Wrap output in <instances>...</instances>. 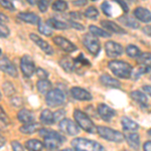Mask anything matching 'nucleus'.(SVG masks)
<instances>
[{
	"mask_svg": "<svg viewBox=\"0 0 151 151\" xmlns=\"http://www.w3.org/2000/svg\"><path fill=\"white\" fill-rule=\"evenodd\" d=\"M72 146L75 151H106L102 144L86 138H75L72 141Z\"/></svg>",
	"mask_w": 151,
	"mask_h": 151,
	"instance_id": "nucleus-1",
	"label": "nucleus"
},
{
	"mask_svg": "<svg viewBox=\"0 0 151 151\" xmlns=\"http://www.w3.org/2000/svg\"><path fill=\"white\" fill-rule=\"evenodd\" d=\"M108 68L116 77L121 79H129L133 74L132 67L128 63L122 62V60H111L108 64Z\"/></svg>",
	"mask_w": 151,
	"mask_h": 151,
	"instance_id": "nucleus-2",
	"label": "nucleus"
},
{
	"mask_svg": "<svg viewBox=\"0 0 151 151\" xmlns=\"http://www.w3.org/2000/svg\"><path fill=\"white\" fill-rule=\"evenodd\" d=\"M74 117H75L76 122H77V124L83 129V130H85L88 133H92V134L97 132V127L95 126V124L92 122L91 119H90L87 114H85L84 112H82L81 110H75Z\"/></svg>",
	"mask_w": 151,
	"mask_h": 151,
	"instance_id": "nucleus-3",
	"label": "nucleus"
},
{
	"mask_svg": "<svg viewBox=\"0 0 151 151\" xmlns=\"http://www.w3.org/2000/svg\"><path fill=\"white\" fill-rule=\"evenodd\" d=\"M97 132H98V134L102 138L112 141V142H122L124 138H125V136L121 132L114 130L112 128L106 127V126H98L97 127Z\"/></svg>",
	"mask_w": 151,
	"mask_h": 151,
	"instance_id": "nucleus-4",
	"label": "nucleus"
},
{
	"mask_svg": "<svg viewBox=\"0 0 151 151\" xmlns=\"http://www.w3.org/2000/svg\"><path fill=\"white\" fill-rule=\"evenodd\" d=\"M138 69L135 73H133L132 76H135V79H137L139 76L146 74L150 72L151 70V53L149 52H143L141 55L137 58Z\"/></svg>",
	"mask_w": 151,
	"mask_h": 151,
	"instance_id": "nucleus-5",
	"label": "nucleus"
},
{
	"mask_svg": "<svg viewBox=\"0 0 151 151\" xmlns=\"http://www.w3.org/2000/svg\"><path fill=\"white\" fill-rule=\"evenodd\" d=\"M45 102L50 107L62 106L65 102V95L62 90L52 89L45 96Z\"/></svg>",
	"mask_w": 151,
	"mask_h": 151,
	"instance_id": "nucleus-6",
	"label": "nucleus"
},
{
	"mask_svg": "<svg viewBox=\"0 0 151 151\" xmlns=\"http://www.w3.org/2000/svg\"><path fill=\"white\" fill-rule=\"evenodd\" d=\"M20 69L26 78H30L36 72L35 64L30 55H25L20 58Z\"/></svg>",
	"mask_w": 151,
	"mask_h": 151,
	"instance_id": "nucleus-7",
	"label": "nucleus"
},
{
	"mask_svg": "<svg viewBox=\"0 0 151 151\" xmlns=\"http://www.w3.org/2000/svg\"><path fill=\"white\" fill-rule=\"evenodd\" d=\"M83 42H84V45L87 47L90 53H92L93 55H97L100 52V50H101L100 42L92 33L85 35L84 37H83Z\"/></svg>",
	"mask_w": 151,
	"mask_h": 151,
	"instance_id": "nucleus-8",
	"label": "nucleus"
},
{
	"mask_svg": "<svg viewBox=\"0 0 151 151\" xmlns=\"http://www.w3.org/2000/svg\"><path fill=\"white\" fill-rule=\"evenodd\" d=\"M58 127H60V130L62 132L68 134L70 136H76L80 132L79 126L73 120H70V119H64V120H62L60 124H58Z\"/></svg>",
	"mask_w": 151,
	"mask_h": 151,
	"instance_id": "nucleus-9",
	"label": "nucleus"
},
{
	"mask_svg": "<svg viewBox=\"0 0 151 151\" xmlns=\"http://www.w3.org/2000/svg\"><path fill=\"white\" fill-rule=\"evenodd\" d=\"M105 50H106V53L109 58H113L121 55L124 52L122 45L113 40L107 41L105 43Z\"/></svg>",
	"mask_w": 151,
	"mask_h": 151,
	"instance_id": "nucleus-10",
	"label": "nucleus"
},
{
	"mask_svg": "<svg viewBox=\"0 0 151 151\" xmlns=\"http://www.w3.org/2000/svg\"><path fill=\"white\" fill-rule=\"evenodd\" d=\"M0 68H1V70L5 74L11 76L13 78L17 77V70L14 67V65L12 64L10 60H8L6 57H3L1 55V60H0Z\"/></svg>",
	"mask_w": 151,
	"mask_h": 151,
	"instance_id": "nucleus-11",
	"label": "nucleus"
},
{
	"mask_svg": "<svg viewBox=\"0 0 151 151\" xmlns=\"http://www.w3.org/2000/svg\"><path fill=\"white\" fill-rule=\"evenodd\" d=\"M53 42L58 47H60L63 50H65L67 52H74L77 50V47L74 43L70 42L67 38L63 37V36H55V37H53Z\"/></svg>",
	"mask_w": 151,
	"mask_h": 151,
	"instance_id": "nucleus-12",
	"label": "nucleus"
},
{
	"mask_svg": "<svg viewBox=\"0 0 151 151\" xmlns=\"http://www.w3.org/2000/svg\"><path fill=\"white\" fill-rule=\"evenodd\" d=\"M98 113L100 117L106 122H110L112 119L116 116V111L110 108L106 104H99L98 105Z\"/></svg>",
	"mask_w": 151,
	"mask_h": 151,
	"instance_id": "nucleus-13",
	"label": "nucleus"
},
{
	"mask_svg": "<svg viewBox=\"0 0 151 151\" xmlns=\"http://www.w3.org/2000/svg\"><path fill=\"white\" fill-rule=\"evenodd\" d=\"M70 95L73 96V98L79 101H91L92 100V95L87 90L80 87H73L70 89Z\"/></svg>",
	"mask_w": 151,
	"mask_h": 151,
	"instance_id": "nucleus-14",
	"label": "nucleus"
},
{
	"mask_svg": "<svg viewBox=\"0 0 151 151\" xmlns=\"http://www.w3.org/2000/svg\"><path fill=\"white\" fill-rule=\"evenodd\" d=\"M29 37H30V40H32L36 45L40 47V48L42 50V52H45V53H47V55H52L53 53L52 47L48 45L47 41H45L42 38H40L37 35H35V33H30Z\"/></svg>",
	"mask_w": 151,
	"mask_h": 151,
	"instance_id": "nucleus-15",
	"label": "nucleus"
},
{
	"mask_svg": "<svg viewBox=\"0 0 151 151\" xmlns=\"http://www.w3.org/2000/svg\"><path fill=\"white\" fill-rule=\"evenodd\" d=\"M101 25L103 26L105 29H107L108 32H113L117 33V35H125L126 31L125 29H123L121 26L117 25L115 22L110 20H102L101 21Z\"/></svg>",
	"mask_w": 151,
	"mask_h": 151,
	"instance_id": "nucleus-16",
	"label": "nucleus"
},
{
	"mask_svg": "<svg viewBox=\"0 0 151 151\" xmlns=\"http://www.w3.org/2000/svg\"><path fill=\"white\" fill-rule=\"evenodd\" d=\"M134 16L142 22H151V12L144 7H137L134 10Z\"/></svg>",
	"mask_w": 151,
	"mask_h": 151,
	"instance_id": "nucleus-17",
	"label": "nucleus"
},
{
	"mask_svg": "<svg viewBox=\"0 0 151 151\" xmlns=\"http://www.w3.org/2000/svg\"><path fill=\"white\" fill-rule=\"evenodd\" d=\"M17 17L20 19V20H22L26 23L40 24V16L36 15L35 13H32V12H19Z\"/></svg>",
	"mask_w": 151,
	"mask_h": 151,
	"instance_id": "nucleus-18",
	"label": "nucleus"
},
{
	"mask_svg": "<svg viewBox=\"0 0 151 151\" xmlns=\"http://www.w3.org/2000/svg\"><path fill=\"white\" fill-rule=\"evenodd\" d=\"M40 135L41 136V137L45 138H45H52V139L58 140L60 143H63L65 140V137L60 133L57 132V131L50 130V129H40Z\"/></svg>",
	"mask_w": 151,
	"mask_h": 151,
	"instance_id": "nucleus-19",
	"label": "nucleus"
},
{
	"mask_svg": "<svg viewBox=\"0 0 151 151\" xmlns=\"http://www.w3.org/2000/svg\"><path fill=\"white\" fill-rule=\"evenodd\" d=\"M100 83L102 85H104L105 87H108V88H115V89H119L121 87V84L118 80L114 79L112 78L111 76L109 75H102L100 77Z\"/></svg>",
	"mask_w": 151,
	"mask_h": 151,
	"instance_id": "nucleus-20",
	"label": "nucleus"
},
{
	"mask_svg": "<svg viewBox=\"0 0 151 151\" xmlns=\"http://www.w3.org/2000/svg\"><path fill=\"white\" fill-rule=\"evenodd\" d=\"M125 139L127 141L128 145L134 150H139L140 146V138L137 133H126L125 134Z\"/></svg>",
	"mask_w": 151,
	"mask_h": 151,
	"instance_id": "nucleus-21",
	"label": "nucleus"
},
{
	"mask_svg": "<svg viewBox=\"0 0 151 151\" xmlns=\"http://www.w3.org/2000/svg\"><path fill=\"white\" fill-rule=\"evenodd\" d=\"M17 118L20 122H22L24 124H29V123H33L35 120V116L31 113V111L27 110V109H22L18 112L17 114Z\"/></svg>",
	"mask_w": 151,
	"mask_h": 151,
	"instance_id": "nucleus-22",
	"label": "nucleus"
},
{
	"mask_svg": "<svg viewBox=\"0 0 151 151\" xmlns=\"http://www.w3.org/2000/svg\"><path fill=\"white\" fill-rule=\"evenodd\" d=\"M40 120L41 123L45 124V125H52L53 123L55 122V115L50 110L48 109H45L41 112L40 116Z\"/></svg>",
	"mask_w": 151,
	"mask_h": 151,
	"instance_id": "nucleus-23",
	"label": "nucleus"
},
{
	"mask_svg": "<svg viewBox=\"0 0 151 151\" xmlns=\"http://www.w3.org/2000/svg\"><path fill=\"white\" fill-rule=\"evenodd\" d=\"M121 124H122V127L125 131L134 132V131L138 130V128H139V125L136 122H134L133 120H131L130 118H128V117H122Z\"/></svg>",
	"mask_w": 151,
	"mask_h": 151,
	"instance_id": "nucleus-24",
	"label": "nucleus"
},
{
	"mask_svg": "<svg viewBox=\"0 0 151 151\" xmlns=\"http://www.w3.org/2000/svg\"><path fill=\"white\" fill-rule=\"evenodd\" d=\"M60 67L64 69L67 73H72L76 70L75 67V60L70 58V57H64L60 60Z\"/></svg>",
	"mask_w": 151,
	"mask_h": 151,
	"instance_id": "nucleus-25",
	"label": "nucleus"
},
{
	"mask_svg": "<svg viewBox=\"0 0 151 151\" xmlns=\"http://www.w3.org/2000/svg\"><path fill=\"white\" fill-rule=\"evenodd\" d=\"M24 146L28 151H42L43 149V143L36 139L27 140L24 143Z\"/></svg>",
	"mask_w": 151,
	"mask_h": 151,
	"instance_id": "nucleus-26",
	"label": "nucleus"
},
{
	"mask_svg": "<svg viewBox=\"0 0 151 151\" xmlns=\"http://www.w3.org/2000/svg\"><path fill=\"white\" fill-rule=\"evenodd\" d=\"M47 23L50 26V27L55 28V29H60V30H64V29H68L70 27V25L68 22H64V21L60 20V19H58V18H55V17L50 18L47 21Z\"/></svg>",
	"mask_w": 151,
	"mask_h": 151,
	"instance_id": "nucleus-27",
	"label": "nucleus"
},
{
	"mask_svg": "<svg viewBox=\"0 0 151 151\" xmlns=\"http://www.w3.org/2000/svg\"><path fill=\"white\" fill-rule=\"evenodd\" d=\"M131 95V98H132L134 101H136L138 104H140L141 106H147L148 104V98L147 96L141 91H133Z\"/></svg>",
	"mask_w": 151,
	"mask_h": 151,
	"instance_id": "nucleus-28",
	"label": "nucleus"
},
{
	"mask_svg": "<svg viewBox=\"0 0 151 151\" xmlns=\"http://www.w3.org/2000/svg\"><path fill=\"white\" fill-rule=\"evenodd\" d=\"M36 88L40 94L47 95L48 92L52 91V83L47 80H40L36 84Z\"/></svg>",
	"mask_w": 151,
	"mask_h": 151,
	"instance_id": "nucleus-29",
	"label": "nucleus"
},
{
	"mask_svg": "<svg viewBox=\"0 0 151 151\" xmlns=\"http://www.w3.org/2000/svg\"><path fill=\"white\" fill-rule=\"evenodd\" d=\"M119 21L131 28H134V29L139 28V22L136 21L133 17H130V16H127V15L120 16V17H119Z\"/></svg>",
	"mask_w": 151,
	"mask_h": 151,
	"instance_id": "nucleus-30",
	"label": "nucleus"
},
{
	"mask_svg": "<svg viewBox=\"0 0 151 151\" xmlns=\"http://www.w3.org/2000/svg\"><path fill=\"white\" fill-rule=\"evenodd\" d=\"M89 30H90V33H92L93 35H96V36H100V37H110L111 36V33H109L107 30H104V29H101L100 27L96 25H90L89 26Z\"/></svg>",
	"mask_w": 151,
	"mask_h": 151,
	"instance_id": "nucleus-31",
	"label": "nucleus"
},
{
	"mask_svg": "<svg viewBox=\"0 0 151 151\" xmlns=\"http://www.w3.org/2000/svg\"><path fill=\"white\" fill-rule=\"evenodd\" d=\"M38 128H40V124L38 123H29V124H24L23 126H21L19 128V130H20V132H22L24 134H32Z\"/></svg>",
	"mask_w": 151,
	"mask_h": 151,
	"instance_id": "nucleus-32",
	"label": "nucleus"
},
{
	"mask_svg": "<svg viewBox=\"0 0 151 151\" xmlns=\"http://www.w3.org/2000/svg\"><path fill=\"white\" fill-rule=\"evenodd\" d=\"M126 53L132 58H138L141 55V52L136 45H129L126 47Z\"/></svg>",
	"mask_w": 151,
	"mask_h": 151,
	"instance_id": "nucleus-33",
	"label": "nucleus"
},
{
	"mask_svg": "<svg viewBox=\"0 0 151 151\" xmlns=\"http://www.w3.org/2000/svg\"><path fill=\"white\" fill-rule=\"evenodd\" d=\"M60 144H62V143H60L58 140L52 139V138H45V146L47 148V149L55 150V149H57Z\"/></svg>",
	"mask_w": 151,
	"mask_h": 151,
	"instance_id": "nucleus-34",
	"label": "nucleus"
},
{
	"mask_svg": "<svg viewBox=\"0 0 151 151\" xmlns=\"http://www.w3.org/2000/svg\"><path fill=\"white\" fill-rule=\"evenodd\" d=\"M85 65L90 67V62L84 58L83 53H80L79 57L77 58H75V67H76V69H77V68H82V67H85Z\"/></svg>",
	"mask_w": 151,
	"mask_h": 151,
	"instance_id": "nucleus-35",
	"label": "nucleus"
},
{
	"mask_svg": "<svg viewBox=\"0 0 151 151\" xmlns=\"http://www.w3.org/2000/svg\"><path fill=\"white\" fill-rule=\"evenodd\" d=\"M38 31H40L41 35H45L47 36L52 35V27L47 23H43V22H40V24H38Z\"/></svg>",
	"mask_w": 151,
	"mask_h": 151,
	"instance_id": "nucleus-36",
	"label": "nucleus"
},
{
	"mask_svg": "<svg viewBox=\"0 0 151 151\" xmlns=\"http://www.w3.org/2000/svg\"><path fill=\"white\" fill-rule=\"evenodd\" d=\"M85 16H86L87 18H90V19H97V17L99 16L98 9L94 6H90L89 8L85 11Z\"/></svg>",
	"mask_w": 151,
	"mask_h": 151,
	"instance_id": "nucleus-37",
	"label": "nucleus"
},
{
	"mask_svg": "<svg viewBox=\"0 0 151 151\" xmlns=\"http://www.w3.org/2000/svg\"><path fill=\"white\" fill-rule=\"evenodd\" d=\"M52 9L55 11H65V9H68L69 7V4L65 1H55L52 3Z\"/></svg>",
	"mask_w": 151,
	"mask_h": 151,
	"instance_id": "nucleus-38",
	"label": "nucleus"
},
{
	"mask_svg": "<svg viewBox=\"0 0 151 151\" xmlns=\"http://www.w3.org/2000/svg\"><path fill=\"white\" fill-rule=\"evenodd\" d=\"M2 88H3V91L6 96H12V95L15 93V89H14L13 85L10 82H5L3 84V86H2Z\"/></svg>",
	"mask_w": 151,
	"mask_h": 151,
	"instance_id": "nucleus-39",
	"label": "nucleus"
},
{
	"mask_svg": "<svg viewBox=\"0 0 151 151\" xmlns=\"http://www.w3.org/2000/svg\"><path fill=\"white\" fill-rule=\"evenodd\" d=\"M102 11L104 12L105 15L107 16H112V10H111V6L110 4H109V2L105 1L102 3Z\"/></svg>",
	"mask_w": 151,
	"mask_h": 151,
	"instance_id": "nucleus-40",
	"label": "nucleus"
},
{
	"mask_svg": "<svg viewBox=\"0 0 151 151\" xmlns=\"http://www.w3.org/2000/svg\"><path fill=\"white\" fill-rule=\"evenodd\" d=\"M36 76L40 78V80H47V77H48V73L47 70H45L41 68H37L36 69Z\"/></svg>",
	"mask_w": 151,
	"mask_h": 151,
	"instance_id": "nucleus-41",
	"label": "nucleus"
},
{
	"mask_svg": "<svg viewBox=\"0 0 151 151\" xmlns=\"http://www.w3.org/2000/svg\"><path fill=\"white\" fill-rule=\"evenodd\" d=\"M53 115H55V122H58V121H62V120H64V117L65 115V111L63 110V109H60V110H58L57 112H55Z\"/></svg>",
	"mask_w": 151,
	"mask_h": 151,
	"instance_id": "nucleus-42",
	"label": "nucleus"
},
{
	"mask_svg": "<svg viewBox=\"0 0 151 151\" xmlns=\"http://www.w3.org/2000/svg\"><path fill=\"white\" fill-rule=\"evenodd\" d=\"M1 6L4 7L5 9H8V10H15V7H14L13 3L11 1H8V0H2L1 1Z\"/></svg>",
	"mask_w": 151,
	"mask_h": 151,
	"instance_id": "nucleus-43",
	"label": "nucleus"
},
{
	"mask_svg": "<svg viewBox=\"0 0 151 151\" xmlns=\"http://www.w3.org/2000/svg\"><path fill=\"white\" fill-rule=\"evenodd\" d=\"M0 33H1V37H7L9 35V33H10V30L5 24L1 23V25H0Z\"/></svg>",
	"mask_w": 151,
	"mask_h": 151,
	"instance_id": "nucleus-44",
	"label": "nucleus"
},
{
	"mask_svg": "<svg viewBox=\"0 0 151 151\" xmlns=\"http://www.w3.org/2000/svg\"><path fill=\"white\" fill-rule=\"evenodd\" d=\"M50 4L48 1H43V0H40V1L37 2V6H38V9H40V12H45L47 9V6Z\"/></svg>",
	"mask_w": 151,
	"mask_h": 151,
	"instance_id": "nucleus-45",
	"label": "nucleus"
},
{
	"mask_svg": "<svg viewBox=\"0 0 151 151\" xmlns=\"http://www.w3.org/2000/svg\"><path fill=\"white\" fill-rule=\"evenodd\" d=\"M11 147L13 151H24L23 146L18 141H11Z\"/></svg>",
	"mask_w": 151,
	"mask_h": 151,
	"instance_id": "nucleus-46",
	"label": "nucleus"
},
{
	"mask_svg": "<svg viewBox=\"0 0 151 151\" xmlns=\"http://www.w3.org/2000/svg\"><path fill=\"white\" fill-rule=\"evenodd\" d=\"M69 25L70 26V27H73V28H75V29H78V30H84V26L82 25V24H80V23H78L77 21H74V20H69Z\"/></svg>",
	"mask_w": 151,
	"mask_h": 151,
	"instance_id": "nucleus-47",
	"label": "nucleus"
},
{
	"mask_svg": "<svg viewBox=\"0 0 151 151\" xmlns=\"http://www.w3.org/2000/svg\"><path fill=\"white\" fill-rule=\"evenodd\" d=\"M10 103L13 105L14 107H20L22 105V100L18 97H13L11 100H10Z\"/></svg>",
	"mask_w": 151,
	"mask_h": 151,
	"instance_id": "nucleus-48",
	"label": "nucleus"
},
{
	"mask_svg": "<svg viewBox=\"0 0 151 151\" xmlns=\"http://www.w3.org/2000/svg\"><path fill=\"white\" fill-rule=\"evenodd\" d=\"M70 20H73V19H82L83 18V15L80 12H70Z\"/></svg>",
	"mask_w": 151,
	"mask_h": 151,
	"instance_id": "nucleus-49",
	"label": "nucleus"
},
{
	"mask_svg": "<svg viewBox=\"0 0 151 151\" xmlns=\"http://www.w3.org/2000/svg\"><path fill=\"white\" fill-rule=\"evenodd\" d=\"M142 90L143 92L147 95V96L151 97V86H148V85H145V86L142 87Z\"/></svg>",
	"mask_w": 151,
	"mask_h": 151,
	"instance_id": "nucleus-50",
	"label": "nucleus"
},
{
	"mask_svg": "<svg viewBox=\"0 0 151 151\" xmlns=\"http://www.w3.org/2000/svg\"><path fill=\"white\" fill-rule=\"evenodd\" d=\"M142 30H143V32H144L146 35H148V36H150V37H151V25L144 26Z\"/></svg>",
	"mask_w": 151,
	"mask_h": 151,
	"instance_id": "nucleus-51",
	"label": "nucleus"
},
{
	"mask_svg": "<svg viewBox=\"0 0 151 151\" xmlns=\"http://www.w3.org/2000/svg\"><path fill=\"white\" fill-rule=\"evenodd\" d=\"M143 151H151V141H146L143 145Z\"/></svg>",
	"mask_w": 151,
	"mask_h": 151,
	"instance_id": "nucleus-52",
	"label": "nucleus"
},
{
	"mask_svg": "<svg viewBox=\"0 0 151 151\" xmlns=\"http://www.w3.org/2000/svg\"><path fill=\"white\" fill-rule=\"evenodd\" d=\"M73 3H74V5L77 6H84L87 4V1L86 0H78V1H74Z\"/></svg>",
	"mask_w": 151,
	"mask_h": 151,
	"instance_id": "nucleus-53",
	"label": "nucleus"
},
{
	"mask_svg": "<svg viewBox=\"0 0 151 151\" xmlns=\"http://www.w3.org/2000/svg\"><path fill=\"white\" fill-rule=\"evenodd\" d=\"M117 3L120 4V5L122 6L123 11L125 12V13H127V12H128V6H127V4H126L125 2H123V1H117Z\"/></svg>",
	"mask_w": 151,
	"mask_h": 151,
	"instance_id": "nucleus-54",
	"label": "nucleus"
},
{
	"mask_svg": "<svg viewBox=\"0 0 151 151\" xmlns=\"http://www.w3.org/2000/svg\"><path fill=\"white\" fill-rule=\"evenodd\" d=\"M0 16H1V22H2V21H3V19H5V20H7L6 16H5V15H4V14H3V13H1V14H0Z\"/></svg>",
	"mask_w": 151,
	"mask_h": 151,
	"instance_id": "nucleus-55",
	"label": "nucleus"
},
{
	"mask_svg": "<svg viewBox=\"0 0 151 151\" xmlns=\"http://www.w3.org/2000/svg\"><path fill=\"white\" fill-rule=\"evenodd\" d=\"M3 142L5 143V141H4L3 137H2V136H1V147H2V146H3Z\"/></svg>",
	"mask_w": 151,
	"mask_h": 151,
	"instance_id": "nucleus-56",
	"label": "nucleus"
},
{
	"mask_svg": "<svg viewBox=\"0 0 151 151\" xmlns=\"http://www.w3.org/2000/svg\"><path fill=\"white\" fill-rule=\"evenodd\" d=\"M62 151H74V150H73V149H70V148H65V149L62 150Z\"/></svg>",
	"mask_w": 151,
	"mask_h": 151,
	"instance_id": "nucleus-57",
	"label": "nucleus"
},
{
	"mask_svg": "<svg viewBox=\"0 0 151 151\" xmlns=\"http://www.w3.org/2000/svg\"><path fill=\"white\" fill-rule=\"evenodd\" d=\"M147 133H148V134H149V135L151 136V129H149V130H148V131H147Z\"/></svg>",
	"mask_w": 151,
	"mask_h": 151,
	"instance_id": "nucleus-58",
	"label": "nucleus"
},
{
	"mask_svg": "<svg viewBox=\"0 0 151 151\" xmlns=\"http://www.w3.org/2000/svg\"><path fill=\"white\" fill-rule=\"evenodd\" d=\"M150 80H151V75H150Z\"/></svg>",
	"mask_w": 151,
	"mask_h": 151,
	"instance_id": "nucleus-59",
	"label": "nucleus"
}]
</instances>
